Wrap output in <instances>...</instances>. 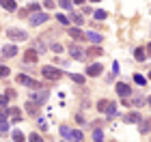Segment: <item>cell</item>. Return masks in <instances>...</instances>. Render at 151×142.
I'll list each match as a JSON object with an SVG mask.
<instances>
[{
  "label": "cell",
  "mask_w": 151,
  "mask_h": 142,
  "mask_svg": "<svg viewBox=\"0 0 151 142\" xmlns=\"http://www.w3.org/2000/svg\"><path fill=\"white\" fill-rule=\"evenodd\" d=\"M145 52H147V54H151V43H149V45L145 47Z\"/></svg>",
  "instance_id": "bcb514c9"
},
{
  "label": "cell",
  "mask_w": 151,
  "mask_h": 142,
  "mask_svg": "<svg viewBox=\"0 0 151 142\" xmlns=\"http://www.w3.org/2000/svg\"><path fill=\"white\" fill-rule=\"evenodd\" d=\"M93 15H95V19H106V17H108V13L99 9V11H95V13H93Z\"/></svg>",
  "instance_id": "f546056e"
},
{
  "label": "cell",
  "mask_w": 151,
  "mask_h": 142,
  "mask_svg": "<svg viewBox=\"0 0 151 142\" xmlns=\"http://www.w3.org/2000/svg\"><path fill=\"white\" fill-rule=\"evenodd\" d=\"M39 129H45V131H47V121L39 118Z\"/></svg>",
  "instance_id": "60d3db41"
},
{
  "label": "cell",
  "mask_w": 151,
  "mask_h": 142,
  "mask_svg": "<svg viewBox=\"0 0 151 142\" xmlns=\"http://www.w3.org/2000/svg\"><path fill=\"white\" fill-rule=\"evenodd\" d=\"M0 4H2L4 11H11V13L17 9V2H15V0H0Z\"/></svg>",
  "instance_id": "9a60e30c"
},
{
  "label": "cell",
  "mask_w": 151,
  "mask_h": 142,
  "mask_svg": "<svg viewBox=\"0 0 151 142\" xmlns=\"http://www.w3.org/2000/svg\"><path fill=\"white\" fill-rule=\"evenodd\" d=\"M47 97H50V93H47V91L37 88V91H32L28 95V101H32V103H37V106H43L45 101H47Z\"/></svg>",
  "instance_id": "3957f363"
},
{
  "label": "cell",
  "mask_w": 151,
  "mask_h": 142,
  "mask_svg": "<svg viewBox=\"0 0 151 142\" xmlns=\"http://www.w3.org/2000/svg\"><path fill=\"white\" fill-rule=\"evenodd\" d=\"M56 22H58L60 26H69V17H65L63 13H56Z\"/></svg>",
  "instance_id": "cb8c5ba5"
},
{
  "label": "cell",
  "mask_w": 151,
  "mask_h": 142,
  "mask_svg": "<svg viewBox=\"0 0 151 142\" xmlns=\"http://www.w3.org/2000/svg\"><path fill=\"white\" fill-rule=\"evenodd\" d=\"M32 50H35L37 54H45V41H43V37H39V39H35V43H32Z\"/></svg>",
  "instance_id": "30bf717a"
},
{
  "label": "cell",
  "mask_w": 151,
  "mask_h": 142,
  "mask_svg": "<svg viewBox=\"0 0 151 142\" xmlns=\"http://www.w3.org/2000/svg\"><path fill=\"white\" fill-rule=\"evenodd\" d=\"M69 78L73 80L76 84H84V76H80V73H69Z\"/></svg>",
  "instance_id": "4316f807"
},
{
  "label": "cell",
  "mask_w": 151,
  "mask_h": 142,
  "mask_svg": "<svg viewBox=\"0 0 151 142\" xmlns=\"http://www.w3.org/2000/svg\"><path fill=\"white\" fill-rule=\"evenodd\" d=\"M138 131L145 136V133L151 131V118H140V125H138Z\"/></svg>",
  "instance_id": "7c38bea8"
},
{
  "label": "cell",
  "mask_w": 151,
  "mask_h": 142,
  "mask_svg": "<svg viewBox=\"0 0 151 142\" xmlns=\"http://www.w3.org/2000/svg\"><path fill=\"white\" fill-rule=\"evenodd\" d=\"M28 142H43V138H41L39 133H30V136H28Z\"/></svg>",
  "instance_id": "836d02e7"
},
{
  "label": "cell",
  "mask_w": 151,
  "mask_h": 142,
  "mask_svg": "<svg viewBox=\"0 0 151 142\" xmlns=\"http://www.w3.org/2000/svg\"><path fill=\"white\" fill-rule=\"evenodd\" d=\"M41 76L45 80H50V82H56V80L63 78V71H60L58 67H54V65H45L43 69H41Z\"/></svg>",
  "instance_id": "6da1fadb"
},
{
  "label": "cell",
  "mask_w": 151,
  "mask_h": 142,
  "mask_svg": "<svg viewBox=\"0 0 151 142\" xmlns=\"http://www.w3.org/2000/svg\"><path fill=\"white\" fill-rule=\"evenodd\" d=\"M37 58H39V54L35 52V50H32V47H30V50H26V54H24V63H37Z\"/></svg>",
  "instance_id": "4fadbf2b"
},
{
  "label": "cell",
  "mask_w": 151,
  "mask_h": 142,
  "mask_svg": "<svg viewBox=\"0 0 151 142\" xmlns=\"http://www.w3.org/2000/svg\"><path fill=\"white\" fill-rule=\"evenodd\" d=\"M132 103H134L136 108H140L142 103H145V99H142V97H140V95H136V97H134V101H132Z\"/></svg>",
  "instance_id": "e575fe53"
},
{
  "label": "cell",
  "mask_w": 151,
  "mask_h": 142,
  "mask_svg": "<svg viewBox=\"0 0 151 142\" xmlns=\"http://www.w3.org/2000/svg\"><path fill=\"white\" fill-rule=\"evenodd\" d=\"M86 0H71V4H84Z\"/></svg>",
  "instance_id": "f6af8a7d"
},
{
  "label": "cell",
  "mask_w": 151,
  "mask_h": 142,
  "mask_svg": "<svg viewBox=\"0 0 151 142\" xmlns=\"http://www.w3.org/2000/svg\"><path fill=\"white\" fill-rule=\"evenodd\" d=\"M86 54H88V56H101V50H99V47H91Z\"/></svg>",
  "instance_id": "d6a6232c"
},
{
  "label": "cell",
  "mask_w": 151,
  "mask_h": 142,
  "mask_svg": "<svg viewBox=\"0 0 151 142\" xmlns=\"http://www.w3.org/2000/svg\"><path fill=\"white\" fill-rule=\"evenodd\" d=\"M76 121H78V123L82 125V123H84V116H82V114H76Z\"/></svg>",
  "instance_id": "ee69618b"
},
{
  "label": "cell",
  "mask_w": 151,
  "mask_h": 142,
  "mask_svg": "<svg viewBox=\"0 0 151 142\" xmlns=\"http://www.w3.org/2000/svg\"><path fill=\"white\" fill-rule=\"evenodd\" d=\"M0 54H2L0 58H13V56H17V45H11V43H9V45H4Z\"/></svg>",
  "instance_id": "ba28073f"
},
{
  "label": "cell",
  "mask_w": 151,
  "mask_h": 142,
  "mask_svg": "<svg viewBox=\"0 0 151 142\" xmlns=\"http://www.w3.org/2000/svg\"><path fill=\"white\" fill-rule=\"evenodd\" d=\"M123 121H125V123H140V114L138 112H127Z\"/></svg>",
  "instance_id": "e0dca14e"
},
{
  "label": "cell",
  "mask_w": 151,
  "mask_h": 142,
  "mask_svg": "<svg viewBox=\"0 0 151 142\" xmlns=\"http://www.w3.org/2000/svg\"><path fill=\"white\" fill-rule=\"evenodd\" d=\"M56 6H63V9H67V11H71V0H58V2H56Z\"/></svg>",
  "instance_id": "83f0119b"
},
{
  "label": "cell",
  "mask_w": 151,
  "mask_h": 142,
  "mask_svg": "<svg viewBox=\"0 0 151 142\" xmlns=\"http://www.w3.org/2000/svg\"><path fill=\"white\" fill-rule=\"evenodd\" d=\"M71 142H82V131H73L71 129Z\"/></svg>",
  "instance_id": "f1b7e54d"
},
{
  "label": "cell",
  "mask_w": 151,
  "mask_h": 142,
  "mask_svg": "<svg viewBox=\"0 0 151 142\" xmlns=\"http://www.w3.org/2000/svg\"><path fill=\"white\" fill-rule=\"evenodd\" d=\"M147 106H149V108H151V97H147Z\"/></svg>",
  "instance_id": "7dc6e473"
},
{
  "label": "cell",
  "mask_w": 151,
  "mask_h": 142,
  "mask_svg": "<svg viewBox=\"0 0 151 142\" xmlns=\"http://www.w3.org/2000/svg\"><path fill=\"white\" fill-rule=\"evenodd\" d=\"M26 112L30 114V116H39V106L37 103H32V101H26Z\"/></svg>",
  "instance_id": "5bb4252c"
},
{
  "label": "cell",
  "mask_w": 151,
  "mask_h": 142,
  "mask_svg": "<svg viewBox=\"0 0 151 142\" xmlns=\"http://www.w3.org/2000/svg\"><path fill=\"white\" fill-rule=\"evenodd\" d=\"M6 112H9L11 116H13V121H15V123H17V121H22V114H19L17 108H6Z\"/></svg>",
  "instance_id": "44dd1931"
},
{
  "label": "cell",
  "mask_w": 151,
  "mask_h": 142,
  "mask_svg": "<svg viewBox=\"0 0 151 142\" xmlns=\"http://www.w3.org/2000/svg\"><path fill=\"white\" fill-rule=\"evenodd\" d=\"M11 138L15 140V142H24V140H26V138H24V133L19 131V129H13V131H11Z\"/></svg>",
  "instance_id": "7402d4cb"
},
{
  "label": "cell",
  "mask_w": 151,
  "mask_h": 142,
  "mask_svg": "<svg viewBox=\"0 0 151 142\" xmlns=\"http://www.w3.org/2000/svg\"><path fill=\"white\" fill-rule=\"evenodd\" d=\"M106 114H108V118L116 116V103H108V108H106Z\"/></svg>",
  "instance_id": "603a6c76"
},
{
  "label": "cell",
  "mask_w": 151,
  "mask_h": 142,
  "mask_svg": "<svg viewBox=\"0 0 151 142\" xmlns=\"http://www.w3.org/2000/svg\"><path fill=\"white\" fill-rule=\"evenodd\" d=\"M9 67H4V65H0V78H9Z\"/></svg>",
  "instance_id": "4dcf8cb0"
},
{
  "label": "cell",
  "mask_w": 151,
  "mask_h": 142,
  "mask_svg": "<svg viewBox=\"0 0 151 142\" xmlns=\"http://www.w3.org/2000/svg\"><path fill=\"white\" fill-rule=\"evenodd\" d=\"M101 71H104L101 63H93V65H88V67H86V76H93V78L101 76Z\"/></svg>",
  "instance_id": "52a82bcc"
},
{
  "label": "cell",
  "mask_w": 151,
  "mask_h": 142,
  "mask_svg": "<svg viewBox=\"0 0 151 142\" xmlns=\"http://www.w3.org/2000/svg\"><path fill=\"white\" fill-rule=\"evenodd\" d=\"M39 9H41L39 2H30V4H28V11H30V13H39Z\"/></svg>",
  "instance_id": "1f68e13d"
},
{
  "label": "cell",
  "mask_w": 151,
  "mask_h": 142,
  "mask_svg": "<svg viewBox=\"0 0 151 142\" xmlns=\"http://www.w3.org/2000/svg\"><path fill=\"white\" fill-rule=\"evenodd\" d=\"M6 37L13 39V41H28V32L24 28H17V26H11V28L6 30Z\"/></svg>",
  "instance_id": "7a4b0ae2"
},
{
  "label": "cell",
  "mask_w": 151,
  "mask_h": 142,
  "mask_svg": "<svg viewBox=\"0 0 151 142\" xmlns=\"http://www.w3.org/2000/svg\"><path fill=\"white\" fill-rule=\"evenodd\" d=\"M112 73H114V76L119 73V63H112Z\"/></svg>",
  "instance_id": "7bdbcfd3"
},
{
  "label": "cell",
  "mask_w": 151,
  "mask_h": 142,
  "mask_svg": "<svg viewBox=\"0 0 151 142\" xmlns=\"http://www.w3.org/2000/svg\"><path fill=\"white\" fill-rule=\"evenodd\" d=\"M149 80H151V71H149Z\"/></svg>",
  "instance_id": "681fc988"
},
{
  "label": "cell",
  "mask_w": 151,
  "mask_h": 142,
  "mask_svg": "<svg viewBox=\"0 0 151 142\" xmlns=\"http://www.w3.org/2000/svg\"><path fill=\"white\" fill-rule=\"evenodd\" d=\"M67 50H69V54H71V58H73V60H84V58H86V52L82 50L78 43H71L69 47H67Z\"/></svg>",
  "instance_id": "5b68a950"
},
{
  "label": "cell",
  "mask_w": 151,
  "mask_h": 142,
  "mask_svg": "<svg viewBox=\"0 0 151 142\" xmlns=\"http://www.w3.org/2000/svg\"><path fill=\"white\" fill-rule=\"evenodd\" d=\"M45 9H54V6H56V2H54V0H45Z\"/></svg>",
  "instance_id": "ab89813d"
},
{
  "label": "cell",
  "mask_w": 151,
  "mask_h": 142,
  "mask_svg": "<svg viewBox=\"0 0 151 142\" xmlns=\"http://www.w3.org/2000/svg\"><path fill=\"white\" fill-rule=\"evenodd\" d=\"M84 39H88L91 43H101L104 37H101L99 32H95V30H88V32H84Z\"/></svg>",
  "instance_id": "8fae6325"
},
{
  "label": "cell",
  "mask_w": 151,
  "mask_h": 142,
  "mask_svg": "<svg viewBox=\"0 0 151 142\" xmlns=\"http://www.w3.org/2000/svg\"><path fill=\"white\" fill-rule=\"evenodd\" d=\"M17 82L22 84V86H28V88H32V91L41 88V84L37 82V80H32V78H28V76H24V73H19V76H17Z\"/></svg>",
  "instance_id": "277c9868"
},
{
  "label": "cell",
  "mask_w": 151,
  "mask_h": 142,
  "mask_svg": "<svg viewBox=\"0 0 151 142\" xmlns=\"http://www.w3.org/2000/svg\"><path fill=\"white\" fill-rule=\"evenodd\" d=\"M69 17H71V22H76V24H82V22H84V19H82V15H80V13H73V11H69Z\"/></svg>",
  "instance_id": "d4e9b609"
},
{
  "label": "cell",
  "mask_w": 151,
  "mask_h": 142,
  "mask_svg": "<svg viewBox=\"0 0 151 142\" xmlns=\"http://www.w3.org/2000/svg\"><path fill=\"white\" fill-rule=\"evenodd\" d=\"M58 131H60V136H63L65 140H71V129H69L67 125H60V127H58Z\"/></svg>",
  "instance_id": "d6986e66"
},
{
  "label": "cell",
  "mask_w": 151,
  "mask_h": 142,
  "mask_svg": "<svg viewBox=\"0 0 151 142\" xmlns=\"http://www.w3.org/2000/svg\"><path fill=\"white\" fill-rule=\"evenodd\" d=\"M93 142H104V131H101L99 127L93 129Z\"/></svg>",
  "instance_id": "ffe728a7"
},
{
  "label": "cell",
  "mask_w": 151,
  "mask_h": 142,
  "mask_svg": "<svg viewBox=\"0 0 151 142\" xmlns=\"http://www.w3.org/2000/svg\"><path fill=\"white\" fill-rule=\"evenodd\" d=\"M91 2H99V0H91Z\"/></svg>",
  "instance_id": "c3c4849f"
},
{
  "label": "cell",
  "mask_w": 151,
  "mask_h": 142,
  "mask_svg": "<svg viewBox=\"0 0 151 142\" xmlns=\"http://www.w3.org/2000/svg\"><path fill=\"white\" fill-rule=\"evenodd\" d=\"M114 91H116V95H119V97H123V99H125L127 95L132 93V88H129V86H127L125 82H119V84L114 86Z\"/></svg>",
  "instance_id": "9c48e42d"
},
{
  "label": "cell",
  "mask_w": 151,
  "mask_h": 142,
  "mask_svg": "<svg viewBox=\"0 0 151 142\" xmlns=\"http://www.w3.org/2000/svg\"><path fill=\"white\" fill-rule=\"evenodd\" d=\"M108 103H110V101H108V99H99V101H97V112H106Z\"/></svg>",
  "instance_id": "484cf974"
},
{
  "label": "cell",
  "mask_w": 151,
  "mask_h": 142,
  "mask_svg": "<svg viewBox=\"0 0 151 142\" xmlns=\"http://www.w3.org/2000/svg\"><path fill=\"white\" fill-rule=\"evenodd\" d=\"M67 32H69V37L76 39V41H82V39H84V32H82L80 28H69Z\"/></svg>",
  "instance_id": "2e32d148"
},
{
  "label": "cell",
  "mask_w": 151,
  "mask_h": 142,
  "mask_svg": "<svg viewBox=\"0 0 151 142\" xmlns=\"http://www.w3.org/2000/svg\"><path fill=\"white\" fill-rule=\"evenodd\" d=\"M50 47H52V52H56V54H60V52H63V45H60V43H52Z\"/></svg>",
  "instance_id": "8d00e7d4"
},
{
  "label": "cell",
  "mask_w": 151,
  "mask_h": 142,
  "mask_svg": "<svg viewBox=\"0 0 151 142\" xmlns=\"http://www.w3.org/2000/svg\"><path fill=\"white\" fill-rule=\"evenodd\" d=\"M9 129V123H6V121H0V131H6Z\"/></svg>",
  "instance_id": "b9f144b4"
},
{
  "label": "cell",
  "mask_w": 151,
  "mask_h": 142,
  "mask_svg": "<svg viewBox=\"0 0 151 142\" xmlns=\"http://www.w3.org/2000/svg\"><path fill=\"white\" fill-rule=\"evenodd\" d=\"M6 103H9V97H6V95H0V106L6 108Z\"/></svg>",
  "instance_id": "74e56055"
},
{
  "label": "cell",
  "mask_w": 151,
  "mask_h": 142,
  "mask_svg": "<svg viewBox=\"0 0 151 142\" xmlns=\"http://www.w3.org/2000/svg\"><path fill=\"white\" fill-rule=\"evenodd\" d=\"M6 114H9V112H6V108L0 106V121H6Z\"/></svg>",
  "instance_id": "f35d334b"
},
{
  "label": "cell",
  "mask_w": 151,
  "mask_h": 142,
  "mask_svg": "<svg viewBox=\"0 0 151 142\" xmlns=\"http://www.w3.org/2000/svg\"><path fill=\"white\" fill-rule=\"evenodd\" d=\"M134 58L138 60V63H142V60L147 58V52H145V47H136V50H134Z\"/></svg>",
  "instance_id": "ac0fdd59"
},
{
  "label": "cell",
  "mask_w": 151,
  "mask_h": 142,
  "mask_svg": "<svg viewBox=\"0 0 151 142\" xmlns=\"http://www.w3.org/2000/svg\"><path fill=\"white\" fill-rule=\"evenodd\" d=\"M30 26H41V24H45L47 22V13L45 11H39V13H32L30 15Z\"/></svg>",
  "instance_id": "8992f818"
},
{
  "label": "cell",
  "mask_w": 151,
  "mask_h": 142,
  "mask_svg": "<svg viewBox=\"0 0 151 142\" xmlns=\"http://www.w3.org/2000/svg\"><path fill=\"white\" fill-rule=\"evenodd\" d=\"M134 82L138 84V86H145V82H147V80L142 78V76H134Z\"/></svg>",
  "instance_id": "d590c367"
}]
</instances>
